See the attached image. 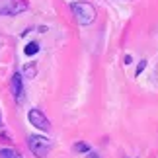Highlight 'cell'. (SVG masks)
I'll return each instance as SVG.
<instances>
[{
    "instance_id": "3",
    "label": "cell",
    "mask_w": 158,
    "mask_h": 158,
    "mask_svg": "<svg viewBox=\"0 0 158 158\" xmlns=\"http://www.w3.org/2000/svg\"><path fill=\"white\" fill-rule=\"evenodd\" d=\"M27 10V0H0V14L18 16Z\"/></svg>"
},
{
    "instance_id": "4",
    "label": "cell",
    "mask_w": 158,
    "mask_h": 158,
    "mask_svg": "<svg viewBox=\"0 0 158 158\" xmlns=\"http://www.w3.org/2000/svg\"><path fill=\"white\" fill-rule=\"evenodd\" d=\"M27 119H29V123H31L33 127H37V129H41V131H49L51 129L49 119L45 117V113L41 111V109H29Z\"/></svg>"
},
{
    "instance_id": "9",
    "label": "cell",
    "mask_w": 158,
    "mask_h": 158,
    "mask_svg": "<svg viewBox=\"0 0 158 158\" xmlns=\"http://www.w3.org/2000/svg\"><path fill=\"white\" fill-rule=\"evenodd\" d=\"M144 66H147V60H141V63H139V69H137V72H135L137 76H139V74L143 72V69H144Z\"/></svg>"
},
{
    "instance_id": "7",
    "label": "cell",
    "mask_w": 158,
    "mask_h": 158,
    "mask_svg": "<svg viewBox=\"0 0 158 158\" xmlns=\"http://www.w3.org/2000/svg\"><path fill=\"white\" fill-rule=\"evenodd\" d=\"M23 51H26V55H29V57H31V55H35V53L39 51V45L35 43V41H31V43H29V45H27Z\"/></svg>"
},
{
    "instance_id": "8",
    "label": "cell",
    "mask_w": 158,
    "mask_h": 158,
    "mask_svg": "<svg viewBox=\"0 0 158 158\" xmlns=\"http://www.w3.org/2000/svg\"><path fill=\"white\" fill-rule=\"evenodd\" d=\"M78 152H90V147L88 144H84V143H76V147H74Z\"/></svg>"
},
{
    "instance_id": "6",
    "label": "cell",
    "mask_w": 158,
    "mask_h": 158,
    "mask_svg": "<svg viewBox=\"0 0 158 158\" xmlns=\"http://www.w3.org/2000/svg\"><path fill=\"white\" fill-rule=\"evenodd\" d=\"M0 158H22L14 148H0Z\"/></svg>"
},
{
    "instance_id": "5",
    "label": "cell",
    "mask_w": 158,
    "mask_h": 158,
    "mask_svg": "<svg viewBox=\"0 0 158 158\" xmlns=\"http://www.w3.org/2000/svg\"><path fill=\"white\" fill-rule=\"evenodd\" d=\"M12 92H14V100L18 104H22V100H23V82H22L20 72H16V74L12 76Z\"/></svg>"
},
{
    "instance_id": "2",
    "label": "cell",
    "mask_w": 158,
    "mask_h": 158,
    "mask_svg": "<svg viewBox=\"0 0 158 158\" xmlns=\"http://www.w3.org/2000/svg\"><path fill=\"white\" fill-rule=\"evenodd\" d=\"M27 147L29 150L37 156V158H45L47 154H49V150H51V141L49 139H45V137H41V135H31L27 139Z\"/></svg>"
},
{
    "instance_id": "10",
    "label": "cell",
    "mask_w": 158,
    "mask_h": 158,
    "mask_svg": "<svg viewBox=\"0 0 158 158\" xmlns=\"http://www.w3.org/2000/svg\"><path fill=\"white\" fill-rule=\"evenodd\" d=\"M0 127H2V119H0Z\"/></svg>"
},
{
    "instance_id": "1",
    "label": "cell",
    "mask_w": 158,
    "mask_h": 158,
    "mask_svg": "<svg viewBox=\"0 0 158 158\" xmlns=\"http://www.w3.org/2000/svg\"><path fill=\"white\" fill-rule=\"evenodd\" d=\"M70 10L80 26H90L96 20V8L90 2H72Z\"/></svg>"
}]
</instances>
